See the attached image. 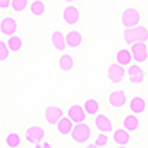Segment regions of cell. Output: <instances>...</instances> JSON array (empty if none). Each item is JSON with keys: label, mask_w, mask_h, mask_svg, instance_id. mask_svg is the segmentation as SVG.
Instances as JSON below:
<instances>
[{"label": "cell", "mask_w": 148, "mask_h": 148, "mask_svg": "<svg viewBox=\"0 0 148 148\" xmlns=\"http://www.w3.org/2000/svg\"><path fill=\"white\" fill-rule=\"evenodd\" d=\"M5 144L6 147L9 148H18L21 145V138H19V135L16 132H10L6 135V138H5Z\"/></svg>", "instance_id": "obj_25"}, {"label": "cell", "mask_w": 148, "mask_h": 148, "mask_svg": "<svg viewBox=\"0 0 148 148\" xmlns=\"http://www.w3.org/2000/svg\"><path fill=\"white\" fill-rule=\"evenodd\" d=\"M58 65H59V68L62 70V71L68 73V71H71L73 67H74V58H73L71 55H68V53H64L62 56L59 58Z\"/></svg>", "instance_id": "obj_23"}, {"label": "cell", "mask_w": 148, "mask_h": 148, "mask_svg": "<svg viewBox=\"0 0 148 148\" xmlns=\"http://www.w3.org/2000/svg\"><path fill=\"white\" fill-rule=\"evenodd\" d=\"M95 127L99 130V132H104V133H110L113 132V121H111L105 114H98L95 116Z\"/></svg>", "instance_id": "obj_12"}, {"label": "cell", "mask_w": 148, "mask_h": 148, "mask_svg": "<svg viewBox=\"0 0 148 148\" xmlns=\"http://www.w3.org/2000/svg\"><path fill=\"white\" fill-rule=\"evenodd\" d=\"M56 130H58V133L59 135H70L71 133V130H73V121H71V119L67 116V117H61L59 119V121L56 123Z\"/></svg>", "instance_id": "obj_17"}, {"label": "cell", "mask_w": 148, "mask_h": 148, "mask_svg": "<svg viewBox=\"0 0 148 148\" xmlns=\"http://www.w3.org/2000/svg\"><path fill=\"white\" fill-rule=\"evenodd\" d=\"M126 74V70L123 65H120L119 62L116 64H111L107 70V79L111 82V83H120L123 80V77H125Z\"/></svg>", "instance_id": "obj_6"}, {"label": "cell", "mask_w": 148, "mask_h": 148, "mask_svg": "<svg viewBox=\"0 0 148 148\" xmlns=\"http://www.w3.org/2000/svg\"><path fill=\"white\" fill-rule=\"evenodd\" d=\"M83 108H84V111H86V114H89V116H96L98 111H99V102H98L95 98H89V99L84 101Z\"/></svg>", "instance_id": "obj_20"}, {"label": "cell", "mask_w": 148, "mask_h": 148, "mask_svg": "<svg viewBox=\"0 0 148 148\" xmlns=\"http://www.w3.org/2000/svg\"><path fill=\"white\" fill-rule=\"evenodd\" d=\"M67 116L71 119V121L76 125V123H82V121H84V119H86V111H84V108L82 107V105H79V104H76V105H73V107H70L68 108V111H67Z\"/></svg>", "instance_id": "obj_11"}, {"label": "cell", "mask_w": 148, "mask_h": 148, "mask_svg": "<svg viewBox=\"0 0 148 148\" xmlns=\"http://www.w3.org/2000/svg\"><path fill=\"white\" fill-rule=\"evenodd\" d=\"M16 28H18V24H16V21L12 16H5L2 19V22H0V33L5 34V36L15 34Z\"/></svg>", "instance_id": "obj_13"}, {"label": "cell", "mask_w": 148, "mask_h": 148, "mask_svg": "<svg viewBox=\"0 0 148 148\" xmlns=\"http://www.w3.org/2000/svg\"><path fill=\"white\" fill-rule=\"evenodd\" d=\"M45 138V130L40 126H31L25 130V141L31 145H39Z\"/></svg>", "instance_id": "obj_5"}, {"label": "cell", "mask_w": 148, "mask_h": 148, "mask_svg": "<svg viewBox=\"0 0 148 148\" xmlns=\"http://www.w3.org/2000/svg\"><path fill=\"white\" fill-rule=\"evenodd\" d=\"M62 116H64L62 110H61L59 107H56V105H51V107H47L45 110V120H46V123H49V125H56Z\"/></svg>", "instance_id": "obj_10"}, {"label": "cell", "mask_w": 148, "mask_h": 148, "mask_svg": "<svg viewBox=\"0 0 148 148\" xmlns=\"http://www.w3.org/2000/svg\"><path fill=\"white\" fill-rule=\"evenodd\" d=\"M62 19L67 25H76L80 19V12L76 6H67L62 12Z\"/></svg>", "instance_id": "obj_8"}, {"label": "cell", "mask_w": 148, "mask_h": 148, "mask_svg": "<svg viewBox=\"0 0 148 148\" xmlns=\"http://www.w3.org/2000/svg\"><path fill=\"white\" fill-rule=\"evenodd\" d=\"M123 40L127 45H132L135 42H147L148 40V30L145 27H130L125 28L123 31Z\"/></svg>", "instance_id": "obj_1"}, {"label": "cell", "mask_w": 148, "mask_h": 148, "mask_svg": "<svg viewBox=\"0 0 148 148\" xmlns=\"http://www.w3.org/2000/svg\"><path fill=\"white\" fill-rule=\"evenodd\" d=\"M127 101V98H126V92L125 90H114V92H111L110 96H108V104L113 107V108H121V107H125Z\"/></svg>", "instance_id": "obj_9"}, {"label": "cell", "mask_w": 148, "mask_h": 148, "mask_svg": "<svg viewBox=\"0 0 148 148\" xmlns=\"http://www.w3.org/2000/svg\"><path fill=\"white\" fill-rule=\"evenodd\" d=\"M108 145V136H107V133L101 132L98 136L95 138V144H93V148L95 147H99V148H104Z\"/></svg>", "instance_id": "obj_27"}, {"label": "cell", "mask_w": 148, "mask_h": 148, "mask_svg": "<svg viewBox=\"0 0 148 148\" xmlns=\"http://www.w3.org/2000/svg\"><path fill=\"white\" fill-rule=\"evenodd\" d=\"M141 21V15L139 12L135 8H127L125 12L121 14V24L125 28H130V27H136Z\"/></svg>", "instance_id": "obj_3"}, {"label": "cell", "mask_w": 148, "mask_h": 148, "mask_svg": "<svg viewBox=\"0 0 148 148\" xmlns=\"http://www.w3.org/2000/svg\"><path fill=\"white\" fill-rule=\"evenodd\" d=\"M36 147H40V148H51L52 145L49 144V142H42V144H39V145H36Z\"/></svg>", "instance_id": "obj_30"}, {"label": "cell", "mask_w": 148, "mask_h": 148, "mask_svg": "<svg viewBox=\"0 0 148 148\" xmlns=\"http://www.w3.org/2000/svg\"><path fill=\"white\" fill-rule=\"evenodd\" d=\"M64 2H67V3H71V2H74V0H64Z\"/></svg>", "instance_id": "obj_31"}, {"label": "cell", "mask_w": 148, "mask_h": 148, "mask_svg": "<svg viewBox=\"0 0 148 148\" xmlns=\"http://www.w3.org/2000/svg\"><path fill=\"white\" fill-rule=\"evenodd\" d=\"M123 127H125L126 130H129L130 133L132 132H135V130H138V127H139V120H138V117H136V114H129V116H126L125 119H123Z\"/></svg>", "instance_id": "obj_19"}, {"label": "cell", "mask_w": 148, "mask_h": 148, "mask_svg": "<svg viewBox=\"0 0 148 148\" xmlns=\"http://www.w3.org/2000/svg\"><path fill=\"white\" fill-rule=\"evenodd\" d=\"M147 51H148V46H147Z\"/></svg>", "instance_id": "obj_32"}, {"label": "cell", "mask_w": 148, "mask_h": 148, "mask_svg": "<svg viewBox=\"0 0 148 148\" xmlns=\"http://www.w3.org/2000/svg\"><path fill=\"white\" fill-rule=\"evenodd\" d=\"M130 52H132V58H133L135 62L144 64L147 61L148 51H147L145 42H135V43H132L130 45Z\"/></svg>", "instance_id": "obj_4"}, {"label": "cell", "mask_w": 148, "mask_h": 148, "mask_svg": "<svg viewBox=\"0 0 148 148\" xmlns=\"http://www.w3.org/2000/svg\"><path fill=\"white\" fill-rule=\"evenodd\" d=\"M52 45H53V47L56 49V51H59V52H64L65 49H67L65 36L61 33L59 30H55L52 33Z\"/></svg>", "instance_id": "obj_18"}, {"label": "cell", "mask_w": 148, "mask_h": 148, "mask_svg": "<svg viewBox=\"0 0 148 148\" xmlns=\"http://www.w3.org/2000/svg\"><path fill=\"white\" fill-rule=\"evenodd\" d=\"M9 47H8V43L3 42V40H0V62H5V61L9 58Z\"/></svg>", "instance_id": "obj_28"}, {"label": "cell", "mask_w": 148, "mask_h": 148, "mask_svg": "<svg viewBox=\"0 0 148 148\" xmlns=\"http://www.w3.org/2000/svg\"><path fill=\"white\" fill-rule=\"evenodd\" d=\"M0 127H2V126H0Z\"/></svg>", "instance_id": "obj_33"}, {"label": "cell", "mask_w": 148, "mask_h": 148, "mask_svg": "<svg viewBox=\"0 0 148 148\" xmlns=\"http://www.w3.org/2000/svg\"><path fill=\"white\" fill-rule=\"evenodd\" d=\"M10 6H12V10L19 14L28 6V0H10Z\"/></svg>", "instance_id": "obj_26"}, {"label": "cell", "mask_w": 148, "mask_h": 148, "mask_svg": "<svg viewBox=\"0 0 148 148\" xmlns=\"http://www.w3.org/2000/svg\"><path fill=\"white\" fill-rule=\"evenodd\" d=\"M45 9H46V6L42 0H34L30 5V14L33 16H42L45 14Z\"/></svg>", "instance_id": "obj_24"}, {"label": "cell", "mask_w": 148, "mask_h": 148, "mask_svg": "<svg viewBox=\"0 0 148 148\" xmlns=\"http://www.w3.org/2000/svg\"><path fill=\"white\" fill-rule=\"evenodd\" d=\"M90 135H92L90 127L86 125L84 121H82V123H76V126L73 127V130H71V139L76 144H84V142L89 141Z\"/></svg>", "instance_id": "obj_2"}, {"label": "cell", "mask_w": 148, "mask_h": 148, "mask_svg": "<svg viewBox=\"0 0 148 148\" xmlns=\"http://www.w3.org/2000/svg\"><path fill=\"white\" fill-rule=\"evenodd\" d=\"M129 108L133 114H144L145 110H147V102L142 96H133L130 102H129Z\"/></svg>", "instance_id": "obj_15"}, {"label": "cell", "mask_w": 148, "mask_h": 148, "mask_svg": "<svg viewBox=\"0 0 148 148\" xmlns=\"http://www.w3.org/2000/svg\"><path fill=\"white\" fill-rule=\"evenodd\" d=\"M65 43L67 47H79L83 43V36L77 30H71L65 34Z\"/></svg>", "instance_id": "obj_16"}, {"label": "cell", "mask_w": 148, "mask_h": 148, "mask_svg": "<svg viewBox=\"0 0 148 148\" xmlns=\"http://www.w3.org/2000/svg\"><path fill=\"white\" fill-rule=\"evenodd\" d=\"M116 59H117V62H119L120 65H123V67L130 65V61H133V58H132V52L127 51V49H120V51L117 52Z\"/></svg>", "instance_id": "obj_22"}, {"label": "cell", "mask_w": 148, "mask_h": 148, "mask_svg": "<svg viewBox=\"0 0 148 148\" xmlns=\"http://www.w3.org/2000/svg\"><path fill=\"white\" fill-rule=\"evenodd\" d=\"M10 8V0H0V9Z\"/></svg>", "instance_id": "obj_29"}, {"label": "cell", "mask_w": 148, "mask_h": 148, "mask_svg": "<svg viewBox=\"0 0 148 148\" xmlns=\"http://www.w3.org/2000/svg\"><path fill=\"white\" fill-rule=\"evenodd\" d=\"M113 142L117 147H126L130 142V132L126 130L125 127L123 129H117L113 132Z\"/></svg>", "instance_id": "obj_14"}, {"label": "cell", "mask_w": 148, "mask_h": 148, "mask_svg": "<svg viewBox=\"0 0 148 148\" xmlns=\"http://www.w3.org/2000/svg\"><path fill=\"white\" fill-rule=\"evenodd\" d=\"M8 47H9V51L12 53H16L21 51V47H22V39L19 36H15V34H12L9 36V39H8Z\"/></svg>", "instance_id": "obj_21"}, {"label": "cell", "mask_w": 148, "mask_h": 148, "mask_svg": "<svg viewBox=\"0 0 148 148\" xmlns=\"http://www.w3.org/2000/svg\"><path fill=\"white\" fill-rule=\"evenodd\" d=\"M126 73H127L129 82H130L132 84H141V83L144 82V79H145V73H144V70L138 65V62L133 64V65H130V67L126 70Z\"/></svg>", "instance_id": "obj_7"}]
</instances>
